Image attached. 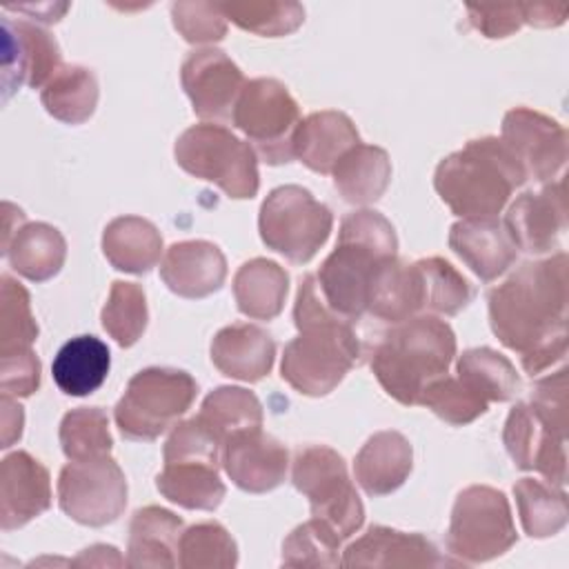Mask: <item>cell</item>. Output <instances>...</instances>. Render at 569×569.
Returning a JSON list of instances; mask_svg holds the SVG:
<instances>
[{
  "label": "cell",
  "instance_id": "obj_45",
  "mask_svg": "<svg viewBox=\"0 0 569 569\" xmlns=\"http://www.w3.org/2000/svg\"><path fill=\"white\" fill-rule=\"evenodd\" d=\"M0 282V356H7L31 349L38 338V325L27 289L11 276H2Z\"/></svg>",
  "mask_w": 569,
  "mask_h": 569
},
{
  "label": "cell",
  "instance_id": "obj_6",
  "mask_svg": "<svg viewBox=\"0 0 569 569\" xmlns=\"http://www.w3.org/2000/svg\"><path fill=\"white\" fill-rule=\"evenodd\" d=\"M567 369H560L536 382L531 398L509 411L502 431L513 465L556 487L567 482Z\"/></svg>",
  "mask_w": 569,
  "mask_h": 569
},
{
  "label": "cell",
  "instance_id": "obj_32",
  "mask_svg": "<svg viewBox=\"0 0 569 569\" xmlns=\"http://www.w3.org/2000/svg\"><path fill=\"white\" fill-rule=\"evenodd\" d=\"M289 291L287 271L267 258L247 260L233 276V298L247 318L273 320Z\"/></svg>",
  "mask_w": 569,
  "mask_h": 569
},
{
  "label": "cell",
  "instance_id": "obj_28",
  "mask_svg": "<svg viewBox=\"0 0 569 569\" xmlns=\"http://www.w3.org/2000/svg\"><path fill=\"white\" fill-rule=\"evenodd\" d=\"M367 311L387 322H402L422 311V282L416 262L389 258L373 273Z\"/></svg>",
  "mask_w": 569,
  "mask_h": 569
},
{
  "label": "cell",
  "instance_id": "obj_41",
  "mask_svg": "<svg viewBox=\"0 0 569 569\" xmlns=\"http://www.w3.org/2000/svg\"><path fill=\"white\" fill-rule=\"evenodd\" d=\"M178 565L184 569H229L238 565V547L218 522H200L182 531Z\"/></svg>",
  "mask_w": 569,
  "mask_h": 569
},
{
  "label": "cell",
  "instance_id": "obj_42",
  "mask_svg": "<svg viewBox=\"0 0 569 569\" xmlns=\"http://www.w3.org/2000/svg\"><path fill=\"white\" fill-rule=\"evenodd\" d=\"M342 538L320 518L298 525L282 542L287 567H338Z\"/></svg>",
  "mask_w": 569,
  "mask_h": 569
},
{
  "label": "cell",
  "instance_id": "obj_9",
  "mask_svg": "<svg viewBox=\"0 0 569 569\" xmlns=\"http://www.w3.org/2000/svg\"><path fill=\"white\" fill-rule=\"evenodd\" d=\"M445 542L456 562L478 565L507 553L518 542L507 496L487 485L462 489L456 496Z\"/></svg>",
  "mask_w": 569,
  "mask_h": 569
},
{
  "label": "cell",
  "instance_id": "obj_48",
  "mask_svg": "<svg viewBox=\"0 0 569 569\" xmlns=\"http://www.w3.org/2000/svg\"><path fill=\"white\" fill-rule=\"evenodd\" d=\"M2 396H31L40 387V360L31 349L0 356Z\"/></svg>",
  "mask_w": 569,
  "mask_h": 569
},
{
  "label": "cell",
  "instance_id": "obj_5",
  "mask_svg": "<svg viewBox=\"0 0 569 569\" xmlns=\"http://www.w3.org/2000/svg\"><path fill=\"white\" fill-rule=\"evenodd\" d=\"M456 356L453 329L436 316L396 322L371 351L369 365L380 387L400 405H418L425 387L449 371Z\"/></svg>",
  "mask_w": 569,
  "mask_h": 569
},
{
  "label": "cell",
  "instance_id": "obj_16",
  "mask_svg": "<svg viewBox=\"0 0 569 569\" xmlns=\"http://www.w3.org/2000/svg\"><path fill=\"white\" fill-rule=\"evenodd\" d=\"M516 249L525 253H547L558 247L567 231L565 182H549L538 191L520 193L502 220Z\"/></svg>",
  "mask_w": 569,
  "mask_h": 569
},
{
  "label": "cell",
  "instance_id": "obj_43",
  "mask_svg": "<svg viewBox=\"0 0 569 569\" xmlns=\"http://www.w3.org/2000/svg\"><path fill=\"white\" fill-rule=\"evenodd\" d=\"M220 11L240 29L267 38L293 33L305 20L298 2H222Z\"/></svg>",
  "mask_w": 569,
  "mask_h": 569
},
{
  "label": "cell",
  "instance_id": "obj_12",
  "mask_svg": "<svg viewBox=\"0 0 569 569\" xmlns=\"http://www.w3.org/2000/svg\"><path fill=\"white\" fill-rule=\"evenodd\" d=\"M233 124L256 144L267 164L291 162V138L300 122V109L287 87L273 78L249 80L233 107Z\"/></svg>",
  "mask_w": 569,
  "mask_h": 569
},
{
  "label": "cell",
  "instance_id": "obj_35",
  "mask_svg": "<svg viewBox=\"0 0 569 569\" xmlns=\"http://www.w3.org/2000/svg\"><path fill=\"white\" fill-rule=\"evenodd\" d=\"M513 496L527 536L549 538L565 529L569 509L562 487L536 478H520L513 485Z\"/></svg>",
  "mask_w": 569,
  "mask_h": 569
},
{
  "label": "cell",
  "instance_id": "obj_39",
  "mask_svg": "<svg viewBox=\"0 0 569 569\" xmlns=\"http://www.w3.org/2000/svg\"><path fill=\"white\" fill-rule=\"evenodd\" d=\"M60 445L69 460H91L109 456L113 438L109 418L100 407H78L64 413L60 422Z\"/></svg>",
  "mask_w": 569,
  "mask_h": 569
},
{
  "label": "cell",
  "instance_id": "obj_1",
  "mask_svg": "<svg viewBox=\"0 0 569 569\" xmlns=\"http://www.w3.org/2000/svg\"><path fill=\"white\" fill-rule=\"evenodd\" d=\"M567 264L565 251L522 262L487 296L491 331L529 376L567 356Z\"/></svg>",
  "mask_w": 569,
  "mask_h": 569
},
{
  "label": "cell",
  "instance_id": "obj_18",
  "mask_svg": "<svg viewBox=\"0 0 569 569\" xmlns=\"http://www.w3.org/2000/svg\"><path fill=\"white\" fill-rule=\"evenodd\" d=\"M220 465L238 489L264 493L284 482L289 453L282 442L256 427L238 431L224 440Z\"/></svg>",
  "mask_w": 569,
  "mask_h": 569
},
{
  "label": "cell",
  "instance_id": "obj_8",
  "mask_svg": "<svg viewBox=\"0 0 569 569\" xmlns=\"http://www.w3.org/2000/svg\"><path fill=\"white\" fill-rule=\"evenodd\" d=\"M198 385L191 373L169 367L138 371L113 409L120 433L129 440H156L196 400Z\"/></svg>",
  "mask_w": 569,
  "mask_h": 569
},
{
  "label": "cell",
  "instance_id": "obj_22",
  "mask_svg": "<svg viewBox=\"0 0 569 569\" xmlns=\"http://www.w3.org/2000/svg\"><path fill=\"white\" fill-rule=\"evenodd\" d=\"M449 247L482 282L502 276L518 256L509 233L496 218L458 220L451 224Z\"/></svg>",
  "mask_w": 569,
  "mask_h": 569
},
{
  "label": "cell",
  "instance_id": "obj_25",
  "mask_svg": "<svg viewBox=\"0 0 569 569\" xmlns=\"http://www.w3.org/2000/svg\"><path fill=\"white\" fill-rule=\"evenodd\" d=\"M413 449L400 431L373 433L353 460V476L367 496L396 491L411 473Z\"/></svg>",
  "mask_w": 569,
  "mask_h": 569
},
{
  "label": "cell",
  "instance_id": "obj_17",
  "mask_svg": "<svg viewBox=\"0 0 569 569\" xmlns=\"http://www.w3.org/2000/svg\"><path fill=\"white\" fill-rule=\"evenodd\" d=\"M60 49L44 29L2 18V89L9 98L18 87L38 89L60 69Z\"/></svg>",
  "mask_w": 569,
  "mask_h": 569
},
{
  "label": "cell",
  "instance_id": "obj_26",
  "mask_svg": "<svg viewBox=\"0 0 569 569\" xmlns=\"http://www.w3.org/2000/svg\"><path fill=\"white\" fill-rule=\"evenodd\" d=\"M2 253L20 276L33 282H44L62 269L67 242L56 227L47 222H27L18 229L4 227Z\"/></svg>",
  "mask_w": 569,
  "mask_h": 569
},
{
  "label": "cell",
  "instance_id": "obj_44",
  "mask_svg": "<svg viewBox=\"0 0 569 569\" xmlns=\"http://www.w3.org/2000/svg\"><path fill=\"white\" fill-rule=\"evenodd\" d=\"M418 405L431 409L440 420L462 427L480 418L489 402L478 396L471 387H467L458 376H440L433 382H429L418 400Z\"/></svg>",
  "mask_w": 569,
  "mask_h": 569
},
{
  "label": "cell",
  "instance_id": "obj_19",
  "mask_svg": "<svg viewBox=\"0 0 569 569\" xmlns=\"http://www.w3.org/2000/svg\"><path fill=\"white\" fill-rule=\"evenodd\" d=\"M51 505L49 471L27 451L4 456L0 465V522L2 531L24 527Z\"/></svg>",
  "mask_w": 569,
  "mask_h": 569
},
{
  "label": "cell",
  "instance_id": "obj_13",
  "mask_svg": "<svg viewBox=\"0 0 569 569\" xmlns=\"http://www.w3.org/2000/svg\"><path fill=\"white\" fill-rule=\"evenodd\" d=\"M58 505L84 527H104L127 507V478L111 456L69 462L58 476Z\"/></svg>",
  "mask_w": 569,
  "mask_h": 569
},
{
  "label": "cell",
  "instance_id": "obj_50",
  "mask_svg": "<svg viewBox=\"0 0 569 569\" xmlns=\"http://www.w3.org/2000/svg\"><path fill=\"white\" fill-rule=\"evenodd\" d=\"M0 409H2V445L0 447L7 449L16 440H20L22 425H24V413H22V407L16 405L9 396H2Z\"/></svg>",
  "mask_w": 569,
  "mask_h": 569
},
{
  "label": "cell",
  "instance_id": "obj_33",
  "mask_svg": "<svg viewBox=\"0 0 569 569\" xmlns=\"http://www.w3.org/2000/svg\"><path fill=\"white\" fill-rule=\"evenodd\" d=\"M156 487L167 500L200 511H213L227 493L218 467L198 460L164 465L156 476Z\"/></svg>",
  "mask_w": 569,
  "mask_h": 569
},
{
  "label": "cell",
  "instance_id": "obj_30",
  "mask_svg": "<svg viewBox=\"0 0 569 569\" xmlns=\"http://www.w3.org/2000/svg\"><path fill=\"white\" fill-rule=\"evenodd\" d=\"M109 367V347L100 338L76 336L58 349L51 376L62 393L80 398L93 393L104 382Z\"/></svg>",
  "mask_w": 569,
  "mask_h": 569
},
{
  "label": "cell",
  "instance_id": "obj_3",
  "mask_svg": "<svg viewBox=\"0 0 569 569\" xmlns=\"http://www.w3.org/2000/svg\"><path fill=\"white\" fill-rule=\"evenodd\" d=\"M398 238L391 222L371 209L342 218L336 249L320 264L316 280L329 309L347 322L367 311L369 287L378 267L396 258Z\"/></svg>",
  "mask_w": 569,
  "mask_h": 569
},
{
  "label": "cell",
  "instance_id": "obj_47",
  "mask_svg": "<svg viewBox=\"0 0 569 569\" xmlns=\"http://www.w3.org/2000/svg\"><path fill=\"white\" fill-rule=\"evenodd\" d=\"M171 20L176 31L191 44L218 42L227 33V18L213 2H173Z\"/></svg>",
  "mask_w": 569,
  "mask_h": 569
},
{
  "label": "cell",
  "instance_id": "obj_24",
  "mask_svg": "<svg viewBox=\"0 0 569 569\" xmlns=\"http://www.w3.org/2000/svg\"><path fill=\"white\" fill-rule=\"evenodd\" d=\"M360 142L358 129L342 111H316L298 122L291 149L305 167L316 173H331L336 162Z\"/></svg>",
  "mask_w": 569,
  "mask_h": 569
},
{
  "label": "cell",
  "instance_id": "obj_4",
  "mask_svg": "<svg viewBox=\"0 0 569 569\" xmlns=\"http://www.w3.org/2000/svg\"><path fill=\"white\" fill-rule=\"evenodd\" d=\"M525 182V169L509 147L493 136L469 140L442 158L433 173L438 196L462 220L496 218Z\"/></svg>",
  "mask_w": 569,
  "mask_h": 569
},
{
  "label": "cell",
  "instance_id": "obj_23",
  "mask_svg": "<svg viewBox=\"0 0 569 569\" xmlns=\"http://www.w3.org/2000/svg\"><path fill=\"white\" fill-rule=\"evenodd\" d=\"M273 358L276 342L258 325L236 322L220 329L211 340V362L227 378L258 382L271 371Z\"/></svg>",
  "mask_w": 569,
  "mask_h": 569
},
{
  "label": "cell",
  "instance_id": "obj_36",
  "mask_svg": "<svg viewBox=\"0 0 569 569\" xmlns=\"http://www.w3.org/2000/svg\"><path fill=\"white\" fill-rule=\"evenodd\" d=\"M458 378L487 402H507L520 391V376L509 358L489 349H467L456 365Z\"/></svg>",
  "mask_w": 569,
  "mask_h": 569
},
{
  "label": "cell",
  "instance_id": "obj_2",
  "mask_svg": "<svg viewBox=\"0 0 569 569\" xmlns=\"http://www.w3.org/2000/svg\"><path fill=\"white\" fill-rule=\"evenodd\" d=\"M293 322L300 333L284 347L280 376L305 396H327L358 365L362 347L351 322L325 302L316 273L300 280Z\"/></svg>",
  "mask_w": 569,
  "mask_h": 569
},
{
  "label": "cell",
  "instance_id": "obj_15",
  "mask_svg": "<svg viewBox=\"0 0 569 569\" xmlns=\"http://www.w3.org/2000/svg\"><path fill=\"white\" fill-rule=\"evenodd\" d=\"M180 82L202 120H229L242 87L247 84L238 64L220 49L191 51L180 67Z\"/></svg>",
  "mask_w": 569,
  "mask_h": 569
},
{
  "label": "cell",
  "instance_id": "obj_40",
  "mask_svg": "<svg viewBox=\"0 0 569 569\" xmlns=\"http://www.w3.org/2000/svg\"><path fill=\"white\" fill-rule=\"evenodd\" d=\"M149 311L147 298L140 284L116 280L111 284L109 298L102 307V327L120 345H136L147 329Z\"/></svg>",
  "mask_w": 569,
  "mask_h": 569
},
{
  "label": "cell",
  "instance_id": "obj_49",
  "mask_svg": "<svg viewBox=\"0 0 569 569\" xmlns=\"http://www.w3.org/2000/svg\"><path fill=\"white\" fill-rule=\"evenodd\" d=\"M469 22L485 38H507L516 33L525 20V4H469Z\"/></svg>",
  "mask_w": 569,
  "mask_h": 569
},
{
  "label": "cell",
  "instance_id": "obj_7",
  "mask_svg": "<svg viewBox=\"0 0 569 569\" xmlns=\"http://www.w3.org/2000/svg\"><path fill=\"white\" fill-rule=\"evenodd\" d=\"M176 162L193 178L213 182L229 198L244 200L258 193V153L227 127L202 122L180 133L173 147Z\"/></svg>",
  "mask_w": 569,
  "mask_h": 569
},
{
  "label": "cell",
  "instance_id": "obj_20",
  "mask_svg": "<svg viewBox=\"0 0 569 569\" xmlns=\"http://www.w3.org/2000/svg\"><path fill=\"white\" fill-rule=\"evenodd\" d=\"M345 567H442L453 565L442 558L436 545L422 533H407L373 525L345 549Z\"/></svg>",
  "mask_w": 569,
  "mask_h": 569
},
{
  "label": "cell",
  "instance_id": "obj_38",
  "mask_svg": "<svg viewBox=\"0 0 569 569\" xmlns=\"http://www.w3.org/2000/svg\"><path fill=\"white\" fill-rule=\"evenodd\" d=\"M416 267L422 282V311L456 316L471 302L473 287L447 260L422 258Z\"/></svg>",
  "mask_w": 569,
  "mask_h": 569
},
{
  "label": "cell",
  "instance_id": "obj_37",
  "mask_svg": "<svg viewBox=\"0 0 569 569\" xmlns=\"http://www.w3.org/2000/svg\"><path fill=\"white\" fill-rule=\"evenodd\" d=\"M198 418L224 445L238 431L262 427V405L249 389L218 387L202 400Z\"/></svg>",
  "mask_w": 569,
  "mask_h": 569
},
{
  "label": "cell",
  "instance_id": "obj_14",
  "mask_svg": "<svg viewBox=\"0 0 569 569\" xmlns=\"http://www.w3.org/2000/svg\"><path fill=\"white\" fill-rule=\"evenodd\" d=\"M527 173V180L547 182L567 162V129L529 107H516L502 118V138Z\"/></svg>",
  "mask_w": 569,
  "mask_h": 569
},
{
  "label": "cell",
  "instance_id": "obj_27",
  "mask_svg": "<svg viewBox=\"0 0 569 569\" xmlns=\"http://www.w3.org/2000/svg\"><path fill=\"white\" fill-rule=\"evenodd\" d=\"M182 520L162 507L149 505L138 509L129 525L127 565L129 567H164L178 565Z\"/></svg>",
  "mask_w": 569,
  "mask_h": 569
},
{
  "label": "cell",
  "instance_id": "obj_10",
  "mask_svg": "<svg viewBox=\"0 0 569 569\" xmlns=\"http://www.w3.org/2000/svg\"><path fill=\"white\" fill-rule=\"evenodd\" d=\"M333 216L300 184L276 187L260 204L258 231L262 242L293 264L309 262L327 242Z\"/></svg>",
  "mask_w": 569,
  "mask_h": 569
},
{
  "label": "cell",
  "instance_id": "obj_21",
  "mask_svg": "<svg viewBox=\"0 0 569 569\" xmlns=\"http://www.w3.org/2000/svg\"><path fill=\"white\" fill-rule=\"evenodd\" d=\"M160 278L173 293L182 298H207L224 284L227 260L213 242H173L162 258Z\"/></svg>",
  "mask_w": 569,
  "mask_h": 569
},
{
  "label": "cell",
  "instance_id": "obj_29",
  "mask_svg": "<svg viewBox=\"0 0 569 569\" xmlns=\"http://www.w3.org/2000/svg\"><path fill=\"white\" fill-rule=\"evenodd\" d=\"M102 251L113 269L147 273L160 262L162 236L156 224L144 218L120 216L104 227Z\"/></svg>",
  "mask_w": 569,
  "mask_h": 569
},
{
  "label": "cell",
  "instance_id": "obj_31",
  "mask_svg": "<svg viewBox=\"0 0 569 569\" xmlns=\"http://www.w3.org/2000/svg\"><path fill=\"white\" fill-rule=\"evenodd\" d=\"M333 187L351 204L376 202L389 187L391 160L385 149L358 142L331 169Z\"/></svg>",
  "mask_w": 569,
  "mask_h": 569
},
{
  "label": "cell",
  "instance_id": "obj_11",
  "mask_svg": "<svg viewBox=\"0 0 569 569\" xmlns=\"http://www.w3.org/2000/svg\"><path fill=\"white\" fill-rule=\"evenodd\" d=\"M291 480L309 498L311 516L325 520L342 540L362 527V500L349 480L345 458L331 447L309 445L298 449Z\"/></svg>",
  "mask_w": 569,
  "mask_h": 569
},
{
  "label": "cell",
  "instance_id": "obj_34",
  "mask_svg": "<svg viewBox=\"0 0 569 569\" xmlns=\"http://www.w3.org/2000/svg\"><path fill=\"white\" fill-rule=\"evenodd\" d=\"M40 100L49 116L67 124L87 122L98 104V80L91 69L62 64L44 84Z\"/></svg>",
  "mask_w": 569,
  "mask_h": 569
},
{
  "label": "cell",
  "instance_id": "obj_46",
  "mask_svg": "<svg viewBox=\"0 0 569 569\" xmlns=\"http://www.w3.org/2000/svg\"><path fill=\"white\" fill-rule=\"evenodd\" d=\"M220 440L211 433V429L196 416L184 422H178L169 433L162 456L164 465L198 460L209 465H220Z\"/></svg>",
  "mask_w": 569,
  "mask_h": 569
}]
</instances>
